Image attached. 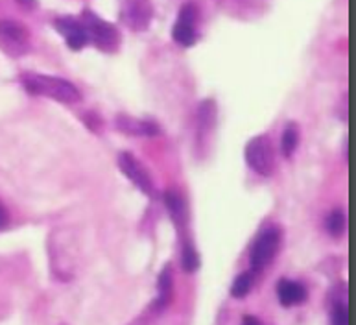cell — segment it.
I'll use <instances>...</instances> for the list:
<instances>
[{"label":"cell","mask_w":356,"mask_h":325,"mask_svg":"<svg viewBox=\"0 0 356 325\" xmlns=\"http://www.w3.org/2000/svg\"><path fill=\"white\" fill-rule=\"evenodd\" d=\"M21 84L30 95L48 96L52 100L63 104H78L81 100V93L74 84L58 76L38 74V72H22Z\"/></svg>","instance_id":"6da1fadb"},{"label":"cell","mask_w":356,"mask_h":325,"mask_svg":"<svg viewBox=\"0 0 356 325\" xmlns=\"http://www.w3.org/2000/svg\"><path fill=\"white\" fill-rule=\"evenodd\" d=\"M281 240L282 233L275 225L266 228L259 233L250 250L251 272H262L264 268H268L271 262L275 261L277 253L281 250Z\"/></svg>","instance_id":"7a4b0ae2"},{"label":"cell","mask_w":356,"mask_h":325,"mask_svg":"<svg viewBox=\"0 0 356 325\" xmlns=\"http://www.w3.org/2000/svg\"><path fill=\"white\" fill-rule=\"evenodd\" d=\"M81 24L86 28L89 41H92L104 52H115L120 45V33L117 28L92 11L86 10L81 13Z\"/></svg>","instance_id":"3957f363"},{"label":"cell","mask_w":356,"mask_h":325,"mask_svg":"<svg viewBox=\"0 0 356 325\" xmlns=\"http://www.w3.org/2000/svg\"><path fill=\"white\" fill-rule=\"evenodd\" d=\"M245 163L259 176H270L275 168V152L270 137L257 135L245 146Z\"/></svg>","instance_id":"277c9868"},{"label":"cell","mask_w":356,"mask_h":325,"mask_svg":"<svg viewBox=\"0 0 356 325\" xmlns=\"http://www.w3.org/2000/svg\"><path fill=\"white\" fill-rule=\"evenodd\" d=\"M0 48L11 58H19L30 50V32L19 21H0Z\"/></svg>","instance_id":"5b68a950"},{"label":"cell","mask_w":356,"mask_h":325,"mask_svg":"<svg viewBox=\"0 0 356 325\" xmlns=\"http://www.w3.org/2000/svg\"><path fill=\"white\" fill-rule=\"evenodd\" d=\"M200 8L194 2H186L179 10L177 15V22L172 28V38L181 47H192L196 45L200 39V32H197V22H200Z\"/></svg>","instance_id":"8992f818"},{"label":"cell","mask_w":356,"mask_h":325,"mask_svg":"<svg viewBox=\"0 0 356 325\" xmlns=\"http://www.w3.org/2000/svg\"><path fill=\"white\" fill-rule=\"evenodd\" d=\"M155 10L152 0H122L120 6V21L134 32L148 30L154 21Z\"/></svg>","instance_id":"52a82bcc"},{"label":"cell","mask_w":356,"mask_h":325,"mask_svg":"<svg viewBox=\"0 0 356 325\" xmlns=\"http://www.w3.org/2000/svg\"><path fill=\"white\" fill-rule=\"evenodd\" d=\"M118 166H120V171L126 174V177H128L129 182H134L144 194L154 196V182H152L148 171L140 165V161H138L135 155L128 154V152H122V154L118 155Z\"/></svg>","instance_id":"ba28073f"},{"label":"cell","mask_w":356,"mask_h":325,"mask_svg":"<svg viewBox=\"0 0 356 325\" xmlns=\"http://www.w3.org/2000/svg\"><path fill=\"white\" fill-rule=\"evenodd\" d=\"M56 28H58V32L61 33L72 50H81V48L86 47L89 43V38H87V32L81 21L78 19H72V17H59L54 21Z\"/></svg>","instance_id":"9c48e42d"},{"label":"cell","mask_w":356,"mask_h":325,"mask_svg":"<svg viewBox=\"0 0 356 325\" xmlns=\"http://www.w3.org/2000/svg\"><path fill=\"white\" fill-rule=\"evenodd\" d=\"M277 298L282 307H298L309 299V290L303 283L293 279H281L277 283Z\"/></svg>","instance_id":"30bf717a"},{"label":"cell","mask_w":356,"mask_h":325,"mask_svg":"<svg viewBox=\"0 0 356 325\" xmlns=\"http://www.w3.org/2000/svg\"><path fill=\"white\" fill-rule=\"evenodd\" d=\"M157 299L152 305V310L154 312H163V310L170 305L172 296H174V268L170 264H166L165 270L159 274V279H157Z\"/></svg>","instance_id":"8fae6325"},{"label":"cell","mask_w":356,"mask_h":325,"mask_svg":"<svg viewBox=\"0 0 356 325\" xmlns=\"http://www.w3.org/2000/svg\"><path fill=\"white\" fill-rule=\"evenodd\" d=\"M165 203L168 213H170L172 222L181 231L186 225V220H188V207H186L185 198L181 196L177 191H168L165 194Z\"/></svg>","instance_id":"7c38bea8"},{"label":"cell","mask_w":356,"mask_h":325,"mask_svg":"<svg viewBox=\"0 0 356 325\" xmlns=\"http://www.w3.org/2000/svg\"><path fill=\"white\" fill-rule=\"evenodd\" d=\"M117 128L128 135H148V137H154V135L159 134V126L152 122V120H135V118L124 117V115L117 118Z\"/></svg>","instance_id":"4fadbf2b"},{"label":"cell","mask_w":356,"mask_h":325,"mask_svg":"<svg viewBox=\"0 0 356 325\" xmlns=\"http://www.w3.org/2000/svg\"><path fill=\"white\" fill-rule=\"evenodd\" d=\"M197 122H200V143H203V139L207 135L213 134L214 126H216V118H218V109H216V104L213 100H205L202 102L200 106V111H197Z\"/></svg>","instance_id":"5bb4252c"},{"label":"cell","mask_w":356,"mask_h":325,"mask_svg":"<svg viewBox=\"0 0 356 325\" xmlns=\"http://www.w3.org/2000/svg\"><path fill=\"white\" fill-rule=\"evenodd\" d=\"M299 141H301V132H299L298 124H288L286 129H284V134H282L281 139V152L282 155L290 159L293 154H296V150L299 146Z\"/></svg>","instance_id":"9a60e30c"},{"label":"cell","mask_w":356,"mask_h":325,"mask_svg":"<svg viewBox=\"0 0 356 325\" xmlns=\"http://www.w3.org/2000/svg\"><path fill=\"white\" fill-rule=\"evenodd\" d=\"M253 287H255V272H242L234 278L233 287H231V296L236 299L245 298L253 290Z\"/></svg>","instance_id":"2e32d148"},{"label":"cell","mask_w":356,"mask_h":325,"mask_svg":"<svg viewBox=\"0 0 356 325\" xmlns=\"http://www.w3.org/2000/svg\"><path fill=\"white\" fill-rule=\"evenodd\" d=\"M181 267L186 274H194L200 268V255H197L196 248L192 246L191 240L183 242V250H181Z\"/></svg>","instance_id":"e0dca14e"},{"label":"cell","mask_w":356,"mask_h":325,"mask_svg":"<svg viewBox=\"0 0 356 325\" xmlns=\"http://www.w3.org/2000/svg\"><path fill=\"white\" fill-rule=\"evenodd\" d=\"M346 214H343V211L341 209H334L332 213L327 216V220H325V228H327V231H329L332 237H340L343 231H346Z\"/></svg>","instance_id":"ac0fdd59"},{"label":"cell","mask_w":356,"mask_h":325,"mask_svg":"<svg viewBox=\"0 0 356 325\" xmlns=\"http://www.w3.org/2000/svg\"><path fill=\"white\" fill-rule=\"evenodd\" d=\"M330 322H332V325H349V312H347L346 301H338L336 299L334 303H332Z\"/></svg>","instance_id":"d6986e66"},{"label":"cell","mask_w":356,"mask_h":325,"mask_svg":"<svg viewBox=\"0 0 356 325\" xmlns=\"http://www.w3.org/2000/svg\"><path fill=\"white\" fill-rule=\"evenodd\" d=\"M83 120H86V124L92 129V132H98V129H100L102 118L98 117V115H95V113H86V115H83Z\"/></svg>","instance_id":"ffe728a7"},{"label":"cell","mask_w":356,"mask_h":325,"mask_svg":"<svg viewBox=\"0 0 356 325\" xmlns=\"http://www.w3.org/2000/svg\"><path fill=\"white\" fill-rule=\"evenodd\" d=\"M8 220H10V216H8V211H6L4 203L0 202V231L4 230L6 225H8Z\"/></svg>","instance_id":"44dd1931"},{"label":"cell","mask_w":356,"mask_h":325,"mask_svg":"<svg viewBox=\"0 0 356 325\" xmlns=\"http://www.w3.org/2000/svg\"><path fill=\"white\" fill-rule=\"evenodd\" d=\"M17 4H21L26 10H35L38 8V0H17Z\"/></svg>","instance_id":"7402d4cb"},{"label":"cell","mask_w":356,"mask_h":325,"mask_svg":"<svg viewBox=\"0 0 356 325\" xmlns=\"http://www.w3.org/2000/svg\"><path fill=\"white\" fill-rule=\"evenodd\" d=\"M242 325H262V322L255 316H245L244 320H242Z\"/></svg>","instance_id":"603a6c76"}]
</instances>
